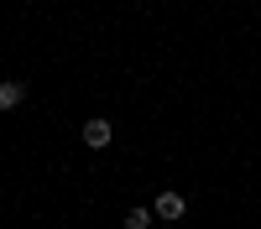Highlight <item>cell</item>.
I'll return each mask as SVG.
<instances>
[{"label":"cell","instance_id":"277c9868","mask_svg":"<svg viewBox=\"0 0 261 229\" xmlns=\"http://www.w3.org/2000/svg\"><path fill=\"white\" fill-rule=\"evenodd\" d=\"M151 219H157V208H130V214H125V229H151Z\"/></svg>","mask_w":261,"mask_h":229},{"label":"cell","instance_id":"7a4b0ae2","mask_svg":"<svg viewBox=\"0 0 261 229\" xmlns=\"http://www.w3.org/2000/svg\"><path fill=\"white\" fill-rule=\"evenodd\" d=\"M151 208H157V219H183V208H188V203H183V193H162Z\"/></svg>","mask_w":261,"mask_h":229},{"label":"cell","instance_id":"3957f363","mask_svg":"<svg viewBox=\"0 0 261 229\" xmlns=\"http://www.w3.org/2000/svg\"><path fill=\"white\" fill-rule=\"evenodd\" d=\"M21 99H27V89H21L16 78H6V83H0V110H16Z\"/></svg>","mask_w":261,"mask_h":229},{"label":"cell","instance_id":"6da1fadb","mask_svg":"<svg viewBox=\"0 0 261 229\" xmlns=\"http://www.w3.org/2000/svg\"><path fill=\"white\" fill-rule=\"evenodd\" d=\"M79 141L89 146V151H105V146L115 141V125L105 120V115H94V120H84V130H79Z\"/></svg>","mask_w":261,"mask_h":229}]
</instances>
